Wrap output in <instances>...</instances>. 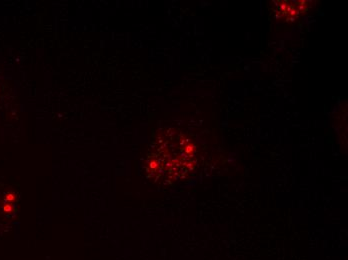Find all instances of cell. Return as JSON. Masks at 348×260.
<instances>
[{
    "instance_id": "277c9868",
    "label": "cell",
    "mask_w": 348,
    "mask_h": 260,
    "mask_svg": "<svg viewBox=\"0 0 348 260\" xmlns=\"http://www.w3.org/2000/svg\"><path fill=\"white\" fill-rule=\"evenodd\" d=\"M3 210L6 213H10L13 211V207H12L11 204H5V205L3 206Z\"/></svg>"
},
{
    "instance_id": "6da1fadb",
    "label": "cell",
    "mask_w": 348,
    "mask_h": 260,
    "mask_svg": "<svg viewBox=\"0 0 348 260\" xmlns=\"http://www.w3.org/2000/svg\"><path fill=\"white\" fill-rule=\"evenodd\" d=\"M196 165L193 141L176 128L161 129L148 149L145 169L151 179L171 184L186 178Z\"/></svg>"
},
{
    "instance_id": "7a4b0ae2",
    "label": "cell",
    "mask_w": 348,
    "mask_h": 260,
    "mask_svg": "<svg viewBox=\"0 0 348 260\" xmlns=\"http://www.w3.org/2000/svg\"><path fill=\"white\" fill-rule=\"evenodd\" d=\"M274 13L277 18L285 21H293L306 12L310 2L308 1H274Z\"/></svg>"
},
{
    "instance_id": "3957f363",
    "label": "cell",
    "mask_w": 348,
    "mask_h": 260,
    "mask_svg": "<svg viewBox=\"0 0 348 260\" xmlns=\"http://www.w3.org/2000/svg\"><path fill=\"white\" fill-rule=\"evenodd\" d=\"M16 199V195L14 193H7L6 196H5V200L6 201H9V202H13L14 200Z\"/></svg>"
}]
</instances>
